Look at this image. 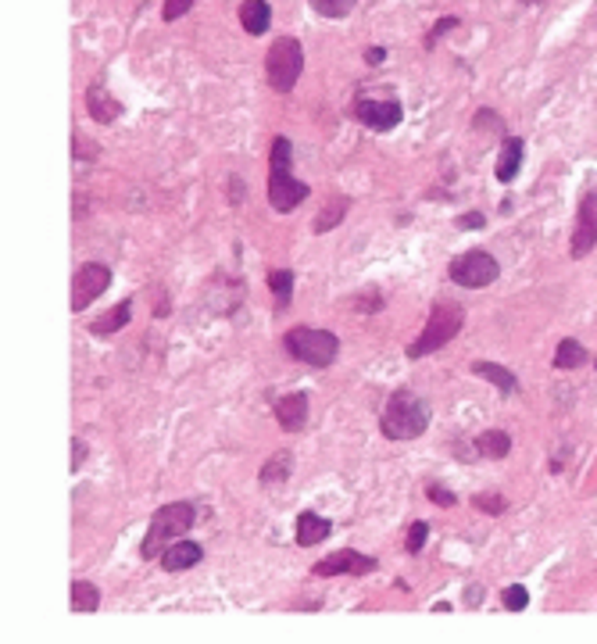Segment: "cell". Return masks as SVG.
Returning <instances> with one entry per match:
<instances>
[{
  "label": "cell",
  "instance_id": "603a6c76",
  "mask_svg": "<svg viewBox=\"0 0 597 644\" xmlns=\"http://www.w3.org/2000/svg\"><path fill=\"white\" fill-rule=\"evenodd\" d=\"M269 287L276 293V308L287 312V304L294 297V269H272L269 272Z\"/></svg>",
  "mask_w": 597,
  "mask_h": 644
},
{
  "label": "cell",
  "instance_id": "2e32d148",
  "mask_svg": "<svg viewBox=\"0 0 597 644\" xmlns=\"http://www.w3.org/2000/svg\"><path fill=\"white\" fill-rule=\"evenodd\" d=\"M523 154H526V144L519 136H508L501 144V154H497V179L501 183H512L523 169Z\"/></svg>",
  "mask_w": 597,
  "mask_h": 644
},
{
  "label": "cell",
  "instance_id": "f35d334b",
  "mask_svg": "<svg viewBox=\"0 0 597 644\" xmlns=\"http://www.w3.org/2000/svg\"><path fill=\"white\" fill-rule=\"evenodd\" d=\"M594 362H597V358H594Z\"/></svg>",
  "mask_w": 597,
  "mask_h": 644
},
{
  "label": "cell",
  "instance_id": "7a4b0ae2",
  "mask_svg": "<svg viewBox=\"0 0 597 644\" xmlns=\"http://www.w3.org/2000/svg\"><path fill=\"white\" fill-rule=\"evenodd\" d=\"M379 430L387 441H416L429 430V405L412 391H394L379 415Z\"/></svg>",
  "mask_w": 597,
  "mask_h": 644
},
{
  "label": "cell",
  "instance_id": "4dcf8cb0",
  "mask_svg": "<svg viewBox=\"0 0 597 644\" xmlns=\"http://www.w3.org/2000/svg\"><path fill=\"white\" fill-rule=\"evenodd\" d=\"M426 498H429L433 505H440V509H451V505H458V498H455V494H451L444 483H429V487H426Z\"/></svg>",
  "mask_w": 597,
  "mask_h": 644
},
{
  "label": "cell",
  "instance_id": "6da1fadb",
  "mask_svg": "<svg viewBox=\"0 0 597 644\" xmlns=\"http://www.w3.org/2000/svg\"><path fill=\"white\" fill-rule=\"evenodd\" d=\"M290 162H294V144L287 136H276L272 140V158H269V204L276 212H294L311 193L308 183L294 179Z\"/></svg>",
  "mask_w": 597,
  "mask_h": 644
},
{
  "label": "cell",
  "instance_id": "d6986e66",
  "mask_svg": "<svg viewBox=\"0 0 597 644\" xmlns=\"http://www.w3.org/2000/svg\"><path fill=\"white\" fill-rule=\"evenodd\" d=\"M347 208H351V201L344 197V193H337V197H329L322 208H318V215H315V223H311V233H329V230H337L340 223H344V215H347Z\"/></svg>",
  "mask_w": 597,
  "mask_h": 644
},
{
  "label": "cell",
  "instance_id": "cb8c5ba5",
  "mask_svg": "<svg viewBox=\"0 0 597 644\" xmlns=\"http://www.w3.org/2000/svg\"><path fill=\"white\" fill-rule=\"evenodd\" d=\"M583 362H587V348H583L580 341L565 337V341L558 344V352H554V369H580Z\"/></svg>",
  "mask_w": 597,
  "mask_h": 644
},
{
  "label": "cell",
  "instance_id": "e0dca14e",
  "mask_svg": "<svg viewBox=\"0 0 597 644\" xmlns=\"http://www.w3.org/2000/svg\"><path fill=\"white\" fill-rule=\"evenodd\" d=\"M129 319H132V301H119L115 308H108L104 315H97L90 322V333L93 337H112V333H119L122 326H129Z\"/></svg>",
  "mask_w": 597,
  "mask_h": 644
},
{
  "label": "cell",
  "instance_id": "ba28073f",
  "mask_svg": "<svg viewBox=\"0 0 597 644\" xmlns=\"http://www.w3.org/2000/svg\"><path fill=\"white\" fill-rule=\"evenodd\" d=\"M108 287H112V269H108V265H101V262L79 265V272H75V280H72V308H75V312L90 308Z\"/></svg>",
  "mask_w": 597,
  "mask_h": 644
},
{
  "label": "cell",
  "instance_id": "ac0fdd59",
  "mask_svg": "<svg viewBox=\"0 0 597 644\" xmlns=\"http://www.w3.org/2000/svg\"><path fill=\"white\" fill-rule=\"evenodd\" d=\"M240 25H243L250 36H261V33L272 25V7H269V0H243V4H240Z\"/></svg>",
  "mask_w": 597,
  "mask_h": 644
},
{
  "label": "cell",
  "instance_id": "d6a6232c",
  "mask_svg": "<svg viewBox=\"0 0 597 644\" xmlns=\"http://www.w3.org/2000/svg\"><path fill=\"white\" fill-rule=\"evenodd\" d=\"M476 129H494V133H504V122L497 118V112L483 108V112H476Z\"/></svg>",
  "mask_w": 597,
  "mask_h": 644
},
{
  "label": "cell",
  "instance_id": "7402d4cb",
  "mask_svg": "<svg viewBox=\"0 0 597 644\" xmlns=\"http://www.w3.org/2000/svg\"><path fill=\"white\" fill-rule=\"evenodd\" d=\"M473 372L483 376V380H490V383H497V391H501V394H512V391L519 387V380H515L504 365H494V362H476V365H473Z\"/></svg>",
  "mask_w": 597,
  "mask_h": 644
},
{
  "label": "cell",
  "instance_id": "74e56055",
  "mask_svg": "<svg viewBox=\"0 0 597 644\" xmlns=\"http://www.w3.org/2000/svg\"><path fill=\"white\" fill-rule=\"evenodd\" d=\"M523 4H543V0H523Z\"/></svg>",
  "mask_w": 597,
  "mask_h": 644
},
{
  "label": "cell",
  "instance_id": "f1b7e54d",
  "mask_svg": "<svg viewBox=\"0 0 597 644\" xmlns=\"http://www.w3.org/2000/svg\"><path fill=\"white\" fill-rule=\"evenodd\" d=\"M473 505H476V509H483L486 516H501V512L508 509V501H504L501 494H476V498H473Z\"/></svg>",
  "mask_w": 597,
  "mask_h": 644
},
{
  "label": "cell",
  "instance_id": "836d02e7",
  "mask_svg": "<svg viewBox=\"0 0 597 644\" xmlns=\"http://www.w3.org/2000/svg\"><path fill=\"white\" fill-rule=\"evenodd\" d=\"M458 226H462V230H483V226H486V219H483L479 212H469V215H462V219H458Z\"/></svg>",
  "mask_w": 597,
  "mask_h": 644
},
{
  "label": "cell",
  "instance_id": "d590c367",
  "mask_svg": "<svg viewBox=\"0 0 597 644\" xmlns=\"http://www.w3.org/2000/svg\"><path fill=\"white\" fill-rule=\"evenodd\" d=\"M365 61H368V64H383V61H387V47H368V51H365Z\"/></svg>",
  "mask_w": 597,
  "mask_h": 644
},
{
  "label": "cell",
  "instance_id": "44dd1931",
  "mask_svg": "<svg viewBox=\"0 0 597 644\" xmlns=\"http://www.w3.org/2000/svg\"><path fill=\"white\" fill-rule=\"evenodd\" d=\"M290 472H294V455H290V451H276V455L261 466L258 480H261L265 487H272V483H287V480H290Z\"/></svg>",
  "mask_w": 597,
  "mask_h": 644
},
{
  "label": "cell",
  "instance_id": "5b68a950",
  "mask_svg": "<svg viewBox=\"0 0 597 644\" xmlns=\"http://www.w3.org/2000/svg\"><path fill=\"white\" fill-rule=\"evenodd\" d=\"M283 348H287L290 358H298V362L311 365V369H326V365H333V362H337V354H340V341H337V333H329V330L294 326V330L283 337Z\"/></svg>",
  "mask_w": 597,
  "mask_h": 644
},
{
  "label": "cell",
  "instance_id": "8992f818",
  "mask_svg": "<svg viewBox=\"0 0 597 644\" xmlns=\"http://www.w3.org/2000/svg\"><path fill=\"white\" fill-rule=\"evenodd\" d=\"M300 72H304V47L298 36H279L272 40L269 54H265V79L276 94H290L298 86Z\"/></svg>",
  "mask_w": 597,
  "mask_h": 644
},
{
  "label": "cell",
  "instance_id": "3957f363",
  "mask_svg": "<svg viewBox=\"0 0 597 644\" xmlns=\"http://www.w3.org/2000/svg\"><path fill=\"white\" fill-rule=\"evenodd\" d=\"M197 523V512L190 501H172V505H161L154 516H151V527H147V537L140 544V555L143 559H161V551L169 544H176L180 537H186Z\"/></svg>",
  "mask_w": 597,
  "mask_h": 644
},
{
  "label": "cell",
  "instance_id": "9c48e42d",
  "mask_svg": "<svg viewBox=\"0 0 597 644\" xmlns=\"http://www.w3.org/2000/svg\"><path fill=\"white\" fill-rule=\"evenodd\" d=\"M376 566H379V562H376L372 555H361L355 548H340V551L318 559V562L311 566V573H315V577H365V573H376Z\"/></svg>",
  "mask_w": 597,
  "mask_h": 644
},
{
  "label": "cell",
  "instance_id": "7c38bea8",
  "mask_svg": "<svg viewBox=\"0 0 597 644\" xmlns=\"http://www.w3.org/2000/svg\"><path fill=\"white\" fill-rule=\"evenodd\" d=\"M201 562H204V548L197 540H186V537H180L176 544H169L161 551V570L165 573H186V570H193Z\"/></svg>",
  "mask_w": 597,
  "mask_h": 644
},
{
  "label": "cell",
  "instance_id": "9a60e30c",
  "mask_svg": "<svg viewBox=\"0 0 597 644\" xmlns=\"http://www.w3.org/2000/svg\"><path fill=\"white\" fill-rule=\"evenodd\" d=\"M329 533H333V523H329V520H322L318 512H300L298 516V530H294V537H298L300 548H315V544H322Z\"/></svg>",
  "mask_w": 597,
  "mask_h": 644
},
{
  "label": "cell",
  "instance_id": "8d00e7d4",
  "mask_svg": "<svg viewBox=\"0 0 597 644\" xmlns=\"http://www.w3.org/2000/svg\"><path fill=\"white\" fill-rule=\"evenodd\" d=\"M230 197H233L230 204H243V183L240 179H230Z\"/></svg>",
  "mask_w": 597,
  "mask_h": 644
},
{
  "label": "cell",
  "instance_id": "30bf717a",
  "mask_svg": "<svg viewBox=\"0 0 597 644\" xmlns=\"http://www.w3.org/2000/svg\"><path fill=\"white\" fill-rule=\"evenodd\" d=\"M355 118H358L361 125L376 129V133H390V129L401 125L405 108H401V101H368V97H358L355 101Z\"/></svg>",
  "mask_w": 597,
  "mask_h": 644
},
{
  "label": "cell",
  "instance_id": "4fadbf2b",
  "mask_svg": "<svg viewBox=\"0 0 597 644\" xmlns=\"http://www.w3.org/2000/svg\"><path fill=\"white\" fill-rule=\"evenodd\" d=\"M276 419H279V426L287 430V433H298L304 430V422H308V394H287V398H279L276 401Z\"/></svg>",
  "mask_w": 597,
  "mask_h": 644
},
{
  "label": "cell",
  "instance_id": "1f68e13d",
  "mask_svg": "<svg viewBox=\"0 0 597 644\" xmlns=\"http://www.w3.org/2000/svg\"><path fill=\"white\" fill-rule=\"evenodd\" d=\"M197 0H165V7H161V18L165 22H176V18H182L190 7H193Z\"/></svg>",
  "mask_w": 597,
  "mask_h": 644
},
{
  "label": "cell",
  "instance_id": "5bb4252c",
  "mask_svg": "<svg viewBox=\"0 0 597 644\" xmlns=\"http://www.w3.org/2000/svg\"><path fill=\"white\" fill-rule=\"evenodd\" d=\"M86 108H90V115L97 118L101 125H108V122H115V118L122 115V104L108 94L104 83H93V86L86 90Z\"/></svg>",
  "mask_w": 597,
  "mask_h": 644
},
{
  "label": "cell",
  "instance_id": "e575fe53",
  "mask_svg": "<svg viewBox=\"0 0 597 644\" xmlns=\"http://www.w3.org/2000/svg\"><path fill=\"white\" fill-rule=\"evenodd\" d=\"M72 455H75V459H72V469H79L86 462V444H83V441H72Z\"/></svg>",
  "mask_w": 597,
  "mask_h": 644
},
{
  "label": "cell",
  "instance_id": "277c9868",
  "mask_svg": "<svg viewBox=\"0 0 597 644\" xmlns=\"http://www.w3.org/2000/svg\"><path fill=\"white\" fill-rule=\"evenodd\" d=\"M462 326H465V312L455 301H436L429 319H426V326H422V333H418V341L408 344V358L416 362V358H426V354L447 348L462 333Z\"/></svg>",
  "mask_w": 597,
  "mask_h": 644
},
{
  "label": "cell",
  "instance_id": "8fae6325",
  "mask_svg": "<svg viewBox=\"0 0 597 644\" xmlns=\"http://www.w3.org/2000/svg\"><path fill=\"white\" fill-rule=\"evenodd\" d=\"M597 243V193H587L580 201V212H576V233H573V258H583L591 254Z\"/></svg>",
  "mask_w": 597,
  "mask_h": 644
},
{
  "label": "cell",
  "instance_id": "83f0119b",
  "mask_svg": "<svg viewBox=\"0 0 597 644\" xmlns=\"http://www.w3.org/2000/svg\"><path fill=\"white\" fill-rule=\"evenodd\" d=\"M458 25H462V22H458L455 15H451V18H440V22H436V25H433V29L426 33V40H422V47H426V51H433V47H436V40H444V36H447L451 29H458Z\"/></svg>",
  "mask_w": 597,
  "mask_h": 644
},
{
  "label": "cell",
  "instance_id": "484cf974",
  "mask_svg": "<svg viewBox=\"0 0 597 644\" xmlns=\"http://www.w3.org/2000/svg\"><path fill=\"white\" fill-rule=\"evenodd\" d=\"M358 0H311V11L322 15V18H344L355 11Z\"/></svg>",
  "mask_w": 597,
  "mask_h": 644
},
{
  "label": "cell",
  "instance_id": "ffe728a7",
  "mask_svg": "<svg viewBox=\"0 0 597 644\" xmlns=\"http://www.w3.org/2000/svg\"><path fill=\"white\" fill-rule=\"evenodd\" d=\"M512 451V437L504 433V430H486V433H479L476 437V455L479 459H504Z\"/></svg>",
  "mask_w": 597,
  "mask_h": 644
},
{
  "label": "cell",
  "instance_id": "52a82bcc",
  "mask_svg": "<svg viewBox=\"0 0 597 644\" xmlns=\"http://www.w3.org/2000/svg\"><path fill=\"white\" fill-rule=\"evenodd\" d=\"M447 276H451L458 287H465V291H483V287H490V283L501 276V265H497V258L486 254V251H465V254L451 258Z\"/></svg>",
  "mask_w": 597,
  "mask_h": 644
},
{
  "label": "cell",
  "instance_id": "f546056e",
  "mask_svg": "<svg viewBox=\"0 0 597 644\" xmlns=\"http://www.w3.org/2000/svg\"><path fill=\"white\" fill-rule=\"evenodd\" d=\"M426 537H429V527H426V523H412V527H408V537H405V551H408V555H418L422 544H426Z\"/></svg>",
  "mask_w": 597,
  "mask_h": 644
},
{
  "label": "cell",
  "instance_id": "d4e9b609",
  "mask_svg": "<svg viewBox=\"0 0 597 644\" xmlns=\"http://www.w3.org/2000/svg\"><path fill=\"white\" fill-rule=\"evenodd\" d=\"M72 609L75 612H97L101 609V590L90 580H75L72 584Z\"/></svg>",
  "mask_w": 597,
  "mask_h": 644
},
{
  "label": "cell",
  "instance_id": "4316f807",
  "mask_svg": "<svg viewBox=\"0 0 597 644\" xmlns=\"http://www.w3.org/2000/svg\"><path fill=\"white\" fill-rule=\"evenodd\" d=\"M501 601H504V609H508V612H523V609L530 605V590H526L523 584H512V587H504Z\"/></svg>",
  "mask_w": 597,
  "mask_h": 644
}]
</instances>
